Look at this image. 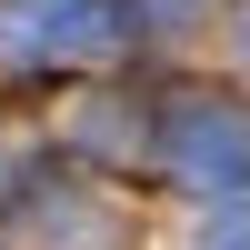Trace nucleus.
<instances>
[{
    "label": "nucleus",
    "instance_id": "obj_1",
    "mask_svg": "<svg viewBox=\"0 0 250 250\" xmlns=\"http://www.w3.org/2000/svg\"><path fill=\"white\" fill-rule=\"evenodd\" d=\"M0 50L30 70H80V60L120 50V0H10L0 10Z\"/></svg>",
    "mask_w": 250,
    "mask_h": 250
},
{
    "label": "nucleus",
    "instance_id": "obj_2",
    "mask_svg": "<svg viewBox=\"0 0 250 250\" xmlns=\"http://www.w3.org/2000/svg\"><path fill=\"white\" fill-rule=\"evenodd\" d=\"M160 160H170L190 190H230V180H250V110L240 100H170V130H160Z\"/></svg>",
    "mask_w": 250,
    "mask_h": 250
},
{
    "label": "nucleus",
    "instance_id": "obj_3",
    "mask_svg": "<svg viewBox=\"0 0 250 250\" xmlns=\"http://www.w3.org/2000/svg\"><path fill=\"white\" fill-rule=\"evenodd\" d=\"M10 250H120V220L70 180H30L10 210Z\"/></svg>",
    "mask_w": 250,
    "mask_h": 250
},
{
    "label": "nucleus",
    "instance_id": "obj_4",
    "mask_svg": "<svg viewBox=\"0 0 250 250\" xmlns=\"http://www.w3.org/2000/svg\"><path fill=\"white\" fill-rule=\"evenodd\" d=\"M130 10H140V30H190L210 0H130Z\"/></svg>",
    "mask_w": 250,
    "mask_h": 250
},
{
    "label": "nucleus",
    "instance_id": "obj_5",
    "mask_svg": "<svg viewBox=\"0 0 250 250\" xmlns=\"http://www.w3.org/2000/svg\"><path fill=\"white\" fill-rule=\"evenodd\" d=\"M210 250H250V210H230V220H210Z\"/></svg>",
    "mask_w": 250,
    "mask_h": 250
},
{
    "label": "nucleus",
    "instance_id": "obj_6",
    "mask_svg": "<svg viewBox=\"0 0 250 250\" xmlns=\"http://www.w3.org/2000/svg\"><path fill=\"white\" fill-rule=\"evenodd\" d=\"M240 40H250V10H240Z\"/></svg>",
    "mask_w": 250,
    "mask_h": 250
}]
</instances>
